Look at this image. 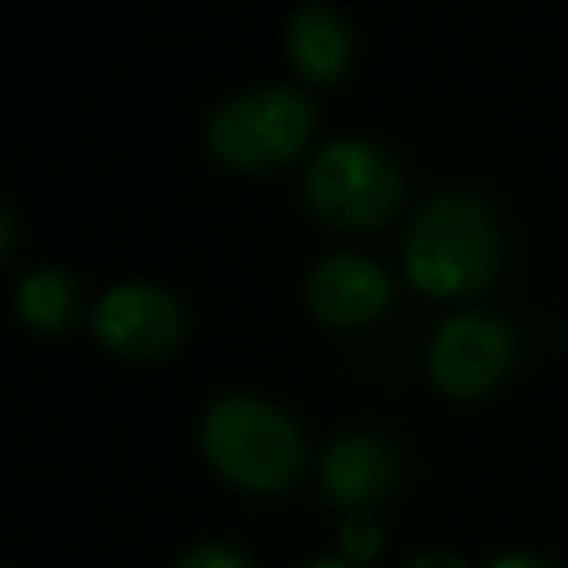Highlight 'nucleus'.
<instances>
[{
  "label": "nucleus",
  "mask_w": 568,
  "mask_h": 568,
  "mask_svg": "<svg viewBox=\"0 0 568 568\" xmlns=\"http://www.w3.org/2000/svg\"><path fill=\"white\" fill-rule=\"evenodd\" d=\"M503 268V230L483 199L436 195L405 237V273L420 293L459 301L490 288Z\"/></svg>",
  "instance_id": "obj_1"
},
{
  "label": "nucleus",
  "mask_w": 568,
  "mask_h": 568,
  "mask_svg": "<svg viewBox=\"0 0 568 568\" xmlns=\"http://www.w3.org/2000/svg\"><path fill=\"white\" fill-rule=\"evenodd\" d=\"M203 448L234 487L253 495L284 490L304 464L296 425L257 397H222L203 420Z\"/></svg>",
  "instance_id": "obj_2"
},
{
  "label": "nucleus",
  "mask_w": 568,
  "mask_h": 568,
  "mask_svg": "<svg viewBox=\"0 0 568 568\" xmlns=\"http://www.w3.org/2000/svg\"><path fill=\"white\" fill-rule=\"evenodd\" d=\"M316 105L293 87H261L226 102L211 118L206 141L222 164L237 172H265L288 164L308 144Z\"/></svg>",
  "instance_id": "obj_3"
},
{
  "label": "nucleus",
  "mask_w": 568,
  "mask_h": 568,
  "mask_svg": "<svg viewBox=\"0 0 568 568\" xmlns=\"http://www.w3.org/2000/svg\"><path fill=\"white\" fill-rule=\"evenodd\" d=\"M402 172L382 149L366 141L327 144L308 168V206L339 230L382 226L402 203Z\"/></svg>",
  "instance_id": "obj_4"
},
{
  "label": "nucleus",
  "mask_w": 568,
  "mask_h": 568,
  "mask_svg": "<svg viewBox=\"0 0 568 568\" xmlns=\"http://www.w3.org/2000/svg\"><path fill=\"white\" fill-rule=\"evenodd\" d=\"M514 366V332L510 324L479 312H464L436 327L428 347V374L440 394L456 402L487 397Z\"/></svg>",
  "instance_id": "obj_5"
},
{
  "label": "nucleus",
  "mask_w": 568,
  "mask_h": 568,
  "mask_svg": "<svg viewBox=\"0 0 568 568\" xmlns=\"http://www.w3.org/2000/svg\"><path fill=\"white\" fill-rule=\"evenodd\" d=\"M90 327L105 351L144 363V358L172 355L187 332V320L172 293L152 284H125L98 301Z\"/></svg>",
  "instance_id": "obj_6"
},
{
  "label": "nucleus",
  "mask_w": 568,
  "mask_h": 568,
  "mask_svg": "<svg viewBox=\"0 0 568 568\" xmlns=\"http://www.w3.org/2000/svg\"><path fill=\"white\" fill-rule=\"evenodd\" d=\"M397 479H402V459H397L394 444L371 433L335 440L320 464L327 503L347 514H366L371 506L386 503Z\"/></svg>",
  "instance_id": "obj_7"
},
{
  "label": "nucleus",
  "mask_w": 568,
  "mask_h": 568,
  "mask_svg": "<svg viewBox=\"0 0 568 568\" xmlns=\"http://www.w3.org/2000/svg\"><path fill=\"white\" fill-rule=\"evenodd\" d=\"M389 304V276L366 257H332L312 273L308 308L332 327H366Z\"/></svg>",
  "instance_id": "obj_8"
},
{
  "label": "nucleus",
  "mask_w": 568,
  "mask_h": 568,
  "mask_svg": "<svg viewBox=\"0 0 568 568\" xmlns=\"http://www.w3.org/2000/svg\"><path fill=\"white\" fill-rule=\"evenodd\" d=\"M355 55V36L351 24L335 9L312 4L301 9L288 24V59L296 74L312 87H335L347 74Z\"/></svg>",
  "instance_id": "obj_9"
},
{
  "label": "nucleus",
  "mask_w": 568,
  "mask_h": 568,
  "mask_svg": "<svg viewBox=\"0 0 568 568\" xmlns=\"http://www.w3.org/2000/svg\"><path fill=\"white\" fill-rule=\"evenodd\" d=\"M17 312H20V320L40 335L71 332L82 316L79 284H74L63 268H40V273L20 281Z\"/></svg>",
  "instance_id": "obj_10"
},
{
  "label": "nucleus",
  "mask_w": 568,
  "mask_h": 568,
  "mask_svg": "<svg viewBox=\"0 0 568 568\" xmlns=\"http://www.w3.org/2000/svg\"><path fill=\"white\" fill-rule=\"evenodd\" d=\"M382 541H386V537H382V526L371 518V514H351V518L343 521L339 549L351 565H371V560L382 552Z\"/></svg>",
  "instance_id": "obj_11"
},
{
  "label": "nucleus",
  "mask_w": 568,
  "mask_h": 568,
  "mask_svg": "<svg viewBox=\"0 0 568 568\" xmlns=\"http://www.w3.org/2000/svg\"><path fill=\"white\" fill-rule=\"evenodd\" d=\"M175 568H253V565L242 549H234V545L206 541V545H195L191 552H183Z\"/></svg>",
  "instance_id": "obj_12"
},
{
  "label": "nucleus",
  "mask_w": 568,
  "mask_h": 568,
  "mask_svg": "<svg viewBox=\"0 0 568 568\" xmlns=\"http://www.w3.org/2000/svg\"><path fill=\"white\" fill-rule=\"evenodd\" d=\"M487 568H560V565L549 557H537V552H503Z\"/></svg>",
  "instance_id": "obj_13"
},
{
  "label": "nucleus",
  "mask_w": 568,
  "mask_h": 568,
  "mask_svg": "<svg viewBox=\"0 0 568 568\" xmlns=\"http://www.w3.org/2000/svg\"><path fill=\"white\" fill-rule=\"evenodd\" d=\"M405 568H471V565L464 557H456V552H420Z\"/></svg>",
  "instance_id": "obj_14"
},
{
  "label": "nucleus",
  "mask_w": 568,
  "mask_h": 568,
  "mask_svg": "<svg viewBox=\"0 0 568 568\" xmlns=\"http://www.w3.org/2000/svg\"><path fill=\"white\" fill-rule=\"evenodd\" d=\"M12 250V222L9 214H4V206H0V257Z\"/></svg>",
  "instance_id": "obj_15"
},
{
  "label": "nucleus",
  "mask_w": 568,
  "mask_h": 568,
  "mask_svg": "<svg viewBox=\"0 0 568 568\" xmlns=\"http://www.w3.org/2000/svg\"><path fill=\"white\" fill-rule=\"evenodd\" d=\"M308 568H355L351 560H316V565H308Z\"/></svg>",
  "instance_id": "obj_16"
}]
</instances>
